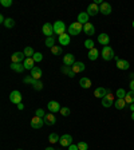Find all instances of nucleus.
Returning a JSON list of instances; mask_svg holds the SVG:
<instances>
[{
    "label": "nucleus",
    "instance_id": "f257e3e1",
    "mask_svg": "<svg viewBox=\"0 0 134 150\" xmlns=\"http://www.w3.org/2000/svg\"><path fill=\"white\" fill-rule=\"evenodd\" d=\"M82 30H83V24H81L79 22H74V23H71V24L69 25L67 32H69V35L77 36V35H79L82 32Z\"/></svg>",
    "mask_w": 134,
    "mask_h": 150
},
{
    "label": "nucleus",
    "instance_id": "f03ea898",
    "mask_svg": "<svg viewBox=\"0 0 134 150\" xmlns=\"http://www.w3.org/2000/svg\"><path fill=\"white\" fill-rule=\"evenodd\" d=\"M101 55H102V58L105 60H111V59H114V58H116L114 50H113L110 46L103 47V50H102V52H101Z\"/></svg>",
    "mask_w": 134,
    "mask_h": 150
},
{
    "label": "nucleus",
    "instance_id": "7ed1b4c3",
    "mask_svg": "<svg viewBox=\"0 0 134 150\" xmlns=\"http://www.w3.org/2000/svg\"><path fill=\"white\" fill-rule=\"evenodd\" d=\"M54 34L59 35V36L63 34H66V25L62 20H58V22L54 23Z\"/></svg>",
    "mask_w": 134,
    "mask_h": 150
},
{
    "label": "nucleus",
    "instance_id": "20e7f679",
    "mask_svg": "<svg viewBox=\"0 0 134 150\" xmlns=\"http://www.w3.org/2000/svg\"><path fill=\"white\" fill-rule=\"evenodd\" d=\"M9 100H11L12 103H15L16 106H18L19 103H22V94L19 93L18 90L12 91V93L9 94Z\"/></svg>",
    "mask_w": 134,
    "mask_h": 150
},
{
    "label": "nucleus",
    "instance_id": "39448f33",
    "mask_svg": "<svg viewBox=\"0 0 134 150\" xmlns=\"http://www.w3.org/2000/svg\"><path fill=\"white\" fill-rule=\"evenodd\" d=\"M24 60H26V55H24V52H20V51L13 52L12 56H11V62L12 63H22Z\"/></svg>",
    "mask_w": 134,
    "mask_h": 150
},
{
    "label": "nucleus",
    "instance_id": "423d86ee",
    "mask_svg": "<svg viewBox=\"0 0 134 150\" xmlns=\"http://www.w3.org/2000/svg\"><path fill=\"white\" fill-rule=\"evenodd\" d=\"M59 144H60V146H62V147H69L70 145L72 144V137L70 134L62 135V137H60V139H59Z\"/></svg>",
    "mask_w": 134,
    "mask_h": 150
},
{
    "label": "nucleus",
    "instance_id": "0eeeda50",
    "mask_svg": "<svg viewBox=\"0 0 134 150\" xmlns=\"http://www.w3.org/2000/svg\"><path fill=\"white\" fill-rule=\"evenodd\" d=\"M47 109L50 110V112L54 114V112H59L62 107H60V105L56 100H50V102L47 103Z\"/></svg>",
    "mask_w": 134,
    "mask_h": 150
},
{
    "label": "nucleus",
    "instance_id": "6e6552de",
    "mask_svg": "<svg viewBox=\"0 0 134 150\" xmlns=\"http://www.w3.org/2000/svg\"><path fill=\"white\" fill-rule=\"evenodd\" d=\"M42 31H43V34L46 35L47 38H51L54 34V24H51V23H44Z\"/></svg>",
    "mask_w": 134,
    "mask_h": 150
},
{
    "label": "nucleus",
    "instance_id": "1a4fd4ad",
    "mask_svg": "<svg viewBox=\"0 0 134 150\" xmlns=\"http://www.w3.org/2000/svg\"><path fill=\"white\" fill-rule=\"evenodd\" d=\"M44 125V119L39 118V117L35 115L34 118L31 119V127L32 129H42V126Z\"/></svg>",
    "mask_w": 134,
    "mask_h": 150
},
{
    "label": "nucleus",
    "instance_id": "9d476101",
    "mask_svg": "<svg viewBox=\"0 0 134 150\" xmlns=\"http://www.w3.org/2000/svg\"><path fill=\"white\" fill-rule=\"evenodd\" d=\"M114 103V95L111 93L107 94L105 98H102V106L103 107H111Z\"/></svg>",
    "mask_w": 134,
    "mask_h": 150
},
{
    "label": "nucleus",
    "instance_id": "9b49d317",
    "mask_svg": "<svg viewBox=\"0 0 134 150\" xmlns=\"http://www.w3.org/2000/svg\"><path fill=\"white\" fill-rule=\"evenodd\" d=\"M107 94H110V90H107V88H105V87H98L97 90L94 91V97L102 99V98L106 97Z\"/></svg>",
    "mask_w": 134,
    "mask_h": 150
},
{
    "label": "nucleus",
    "instance_id": "f8f14e48",
    "mask_svg": "<svg viewBox=\"0 0 134 150\" xmlns=\"http://www.w3.org/2000/svg\"><path fill=\"white\" fill-rule=\"evenodd\" d=\"M86 12H87L89 16H95L97 13H99V7H98V4L93 3V4H90V6L87 7Z\"/></svg>",
    "mask_w": 134,
    "mask_h": 150
},
{
    "label": "nucleus",
    "instance_id": "ddd939ff",
    "mask_svg": "<svg viewBox=\"0 0 134 150\" xmlns=\"http://www.w3.org/2000/svg\"><path fill=\"white\" fill-rule=\"evenodd\" d=\"M84 69H86V66H84V63H82V62H75L74 64H72V67H71V70H72V72H74V74L83 72Z\"/></svg>",
    "mask_w": 134,
    "mask_h": 150
},
{
    "label": "nucleus",
    "instance_id": "4468645a",
    "mask_svg": "<svg viewBox=\"0 0 134 150\" xmlns=\"http://www.w3.org/2000/svg\"><path fill=\"white\" fill-rule=\"evenodd\" d=\"M75 63V58L72 54H66L63 56V64L65 66H69V67H72V64Z\"/></svg>",
    "mask_w": 134,
    "mask_h": 150
},
{
    "label": "nucleus",
    "instance_id": "2eb2a0df",
    "mask_svg": "<svg viewBox=\"0 0 134 150\" xmlns=\"http://www.w3.org/2000/svg\"><path fill=\"white\" fill-rule=\"evenodd\" d=\"M98 43L102 44L103 47H106L107 44L110 43V36L107 34H105V32H103V34H99L98 35Z\"/></svg>",
    "mask_w": 134,
    "mask_h": 150
},
{
    "label": "nucleus",
    "instance_id": "dca6fc26",
    "mask_svg": "<svg viewBox=\"0 0 134 150\" xmlns=\"http://www.w3.org/2000/svg\"><path fill=\"white\" fill-rule=\"evenodd\" d=\"M83 31L86 35H89V36H91V35H94V32H95V27H94V24H91L90 22L86 23V24L83 25Z\"/></svg>",
    "mask_w": 134,
    "mask_h": 150
},
{
    "label": "nucleus",
    "instance_id": "f3484780",
    "mask_svg": "<svg viewBox=\"0 0 134 150\" xmlns=\"http://www.w3.org/2000/svg\"><path fill=\"white\" fill-rule=\"evenodd\" d=\"M99 12L103 15H110L111 13V6L109 3H102L99 7Z\"/></svg>",
    "mask_w": 134,
    "mask_h": 150
},
{
    "label": "nucleus",
    "instance_id": "a211bd4d",
    "mask_svg": "<svg viewBox=\"0 0 134 150\" xmlns=\"http://www.w3.org/2000/svg\"><path fill=\"white\" fill-rule=\"evenodd\" d=\"M55 122H56V118H55V115H54L52 112L46 114V117H44V123H46V125H48V126L55 125Z\"/></svg>",
    "mask_w": 134,
    "mask_h": 150
},
{
    "label": "nucleus",
    "instance_id": "6ab92c4d",
    "mask_svg": "<svg viewBox=\"0 0 134 150\" xmlns=\"http://www.w3.org/2000/svg\"><path fill=\"white\" fill-rule=\"evenodd\" d=\"M42 74H43V72H42V70L39 69V67H36V66H35L34 69L31 70V76L34 79H36V81H40Z\"/></svg>",
    "mask_w": 134,
    "mask_h": 150
},
{
    "label": "nucleus",
    "instance_id": "aec40b11",
    "mask_svg": "<svg viewBox=\"0 0 134 150\" xmlns=\"http://www.w3.org/2000/svg\"><path fill=\"white\" fill-rule=\"evenodd\" d=\"M23 66H24L26 70H32L35 67V60L34 58H26V60L23 62Z\"/></svg>",
    "mask_w": 134,
    "mask_h": 150
},
{
    "label": "nucleus",
    "instance_id": "412c9836",
    "mask_svg": "<svg viewBox=\"0 0 134 150\" xmlns=\"http://www.w3.org/2000/svg\"><path fill=\"white\" fill-rule=\"evenodd\" d=\"M9 67H11V70H13V71H16V72H23L24 71V66H23V63H11L9 64Z\"/></svg>",
    "mask_w": 134,
    "mask_h": 150
},
{
    "label": "nucleus",
    "instance_id": "4be33fe9",
    "mask_svg": "<svg viewBox=\"0 0 134 150\" xmlns=\"http://www.w3.org/2000/svg\"><path fill=\"white\" fill-rule=\"evenodd\" d=\"M87 56H89V59H90V60H97V59H98V56H99V51H98L97 48L94 47V48L89 50Z\"/></svg>",
    "mask_w": 134,
    "mask_h": 150
},
{
    "label": "nucleus",
    "instance_id": "5701e85b",
    "mask_svg": "<svg viewBox=\"0 0 134 150\" xmlns=\"http://www.w3.org/2000/svg\"><path fill=\"white\" fill-rule=\"evenodd\" d=\"M59 43H60V46H67V44H70V35L69 34H63V35H60L59 36Z\"/></svg>",
    "mask_w": 134,
    "mask_h": 150
},
{
    "label": "nucleus",
    "instance_id": "b1692460",
    "mask_svg": "<svg viewBox=\"0 0 134 150\" xmlns=\"http://www.w3.org/2000/svg\"><path fill=\"white\" fill-rule=\"evenodd\" d=\"M78 22L81 23V24H86V23H89V15L87 12H81L78 15Z\"/></svg>",
    "mask_w": 134,
    "mask_h": 150
},
{
    "label": "nucleus",
    "instance_id": "393cba45",
    "mask_svg": "<svg viewBox=\"0 0 134 150\" xmlns=\"http://www.w3.org/2000/svg\"><path fill=\"white\" fill-rule=\"evenodd\" d=\"M117 67H118L119 70H128L129 67H130V64H129V62H128V60L119 59L118 62H117Z\"/></svg>",
    "mask_w": 134,
    "mask_h": 150
},
{
    "label": "nucleus",
    "instance_id": "a878e982",
    "mask_svg": "<svg viewBox=\"0 0 134 150\" xmlns=\"http://www.w3.org/2000/svg\"><path fill=\"white\" fill-rule=\"evenodd\" d=\"M79 84H81V87L83 88H90L91 87V81L89 78H81V81H79Z\"/></svg>",
    "mask_w": 134,
    "mask_h": 150
},
{
    "label": "nucleus",
    "instance_id": "bb28decb",
    "mask_svg": "<svg viewBox=\"0 0 134 150\" xmlns=\"http://www.w3.org/2000/svg\"><path fill=\"white\" fill-rule=\"evenodd\" d=\"M60 71H62L63 74H66L67 76H70V78H74V76H75V74L72 72L71 67H69V66H63L62 69H60Z\"/></svg>",
    "mask_w": 134,
    "mask_h": 150
},
{
    "label": "nucleus",
    "instance_id": "cd10ccee",
    "mask_svg": "<svg viewBox=\"0 0 134 150\" xmlns=\"http://www.w3.org/2000/svg\"><path fill=\"white\" fill-rule=\"evenodd\" d=\"M114 103H116V107L118 110H122L123 107H126V105H128L125 99H118V98H117V100H114Z\"/></svg>",
    "mask_w": 134,
    "mask_h": 150
},
{
    "label": "nucleus",
    "instance_id": "c85d7f7f",
    "mask_svg": "<svg viewBox=\"0 0 134 150\" xmlns=\"http://www.w3.org/2000/svg\"><path fill=\"white\" fill-rule=\"evenodd\" d=\"M125 100L128 105H131V103H134V91H129L128 94H126V97H125Z\"/></svg>",
    "mask_w": 134,
    "mask_h": 150
},
{
    "label": "nucleus",
    "instance_id": "c756f323",
    "mask_svg": "<svg viewBox=\"0 0 134 150\" xmlns=\"http://www.w3.org/2000/svg\"><path fill=\"white\" fill-rule=\"evenodd\" d=\"M23 52H24V55H26V58H32V56H34V54H35V51H34V48H32V47H26L24 48V51H23Z\"/></svg>",
    "mask_w": 134,
    "mask_h": 150
},
{
    "label": "nucleus",
    "instance_id": "7c9ffc66",
    "mask_svg": "<svg viewBox=\"0 0 134 150\" xmlns=\"http://www.w3.org/2000/svg\"><path fill=\"white\" fill-rule=\"evenodd\" d=\"M60 137L56 133H51L50 137H48V141H50V144H56V142H59Z\"/></svg>",
    "mask_w": 134,
    "mask_h": 150
},
{
    "label": "nucleus",
    "instance_id": "2f4dec72",
    "mask_svg": "<svg viewBox=\"0 0 134 150\" xmlns=\"http://www.w3.org/2000/svg\"><path fill=\"white\" fill-rule=\"evenodd\" d=\"M51 54H54L55 56L60 55V54H62V46H58V44H55V46L51 48Z\"/></svg>",
    "mask_w": 134,
    "mask_h": 150
},
{
    "label": "nucleus",
    "instance_id": "473e14b6",
    "mask_svg": "<svg viewBox=\"0 0 134 150\" xmlns=\"http://www.w3.org/2000/svg\"><path fill=\"white\" fill-rule=\"evenodd\" d=\"M126 94H128V93H126L123 88H118V90H117V93H116V97H118V99H125Z\"/></svg>",
    "mask_w": 134,
    "mask_h": 150
},
{
    "label": "nucleus",
    "instance_id": "72a5a7b5",
    "mask_svg": "<svg viewBox=\"0 0 134 150\" xmlns=\"http://www.w3.org/2000/svg\"><path fill=\"white\" fill-rule=\"evenodd\" d=\"M4 25H6L7 28L15 27V20H13L12 18H7V19H6V23H4Z\"/></svg>",
    "mask_w": 134,
    "mask_h": 150
},
{
    "label": "nucleus",
    "instance_id": "f704fd0d",
    "mask_svg": "<svg viewBox=\"0 0 134 150\" xmlns=\"http://www.w3.org/2000/svg\"><path fill=\"white\" fill-rule=\"evenodd\" d=\"M46 46L50 47V48H52V47L55 46V39H54V36L47 38V39H46Z\"/></svg>",
    "mask_w": 134,
    "mask_h": 150
},
{
    "label": "nucleus",
    "instance_id": "c9c22d12",
    "mask_svg": "<svg viewBox=\"0 0 134 150\" xmlns=\"http://www.w3.org/2000/svg\"><path fill=\"white\" fill-rule=\"evenodd\" d=\"M32 58H34L35 63H39V62H42V60H43V55H42L40 52H35Z\"/></svg>",
    "mask_w": 134,
    "mask_h": 150
},
{
    "label": "nucleus",
    "instance_id": "e433bc0d",
    "mask_svg": "<svg viewBox=\"0 0 134 150\" xmlns=\"http://www.w3.org/2000/svg\"><path fill=\"white\" fill-rule=\"evenodd\" d=\"M59 112H60V114H62L63 117H69V115H70V112H71V111H70V109H69V107H62Z\"/></svg>",
    "mask_w": 134,
    "mask_h": 150
},
{
    "label": "nucleus",
    "instance_id": "4c0bfd02",
    "mask_svg": "<svg viewBox=\"0 0 134 150\" xmlns=\"http://www.w3.org/2000/svg\"><path fill=\"white\" fill-rule=\"evenodd\" d=\"M32 86H34V88H35V90H38V91L43 88V83H42L40 81H35V83L32 84Z\"/></svg>",
    "mask_w": 134,
    "mask_h": 150
},
{
    "label": "nucleus",
    "instance_id": "58836bf2",
    "mask_svg": "<svg viewBox=\"0 0 134 150\" xmlns=\"http://www.w3.org/2000/svg\"><path fill=\"white\" fill-rule=\"evenodd\" d=\"M78 149L79 150H87L89 149V145L86 144V142H83V141H82V142H78Z\"/></svg>",
    "mask_w": 134,
    "mask_h": 150
},
{
    "label": "nucleus",
    "instance_id": "ea45409f",
    "mask_svg": "<svg viewBox=\"0 0 134 150\" xmlns=\"http://www.w3.org/2000/svg\"><path fill=\"white\" fill-rule=\"evenodd\" d=\"M84 47H86V48H89V50L94 48V42L91 40V39H87V40L84 42Z\"/></svg>",
    "mask_w": 134,
    "mask_h": 150
},
{
    "label": "nucleus",
    "instance_id": "a19ab883",
    "mask_svg": "<svg viewBox=\"0 0 134 150\" xmlns=\"http://www.w3.org/2000/svg\"><path fill=\"white\" fill-rule=\"evenodd\" d=\"M35 115L39 117V118H44V117H46V114H44V110L43 109H38L36 111H35Z\"/></svg>",
    "mask_w": 134,
    "mask_h": 150
},
{
    "label": "nucleus",
    "instance_id": "79ce46f5",
    "mask_svg": "<svg viewBox=\"0 0 134 150\" xmlns=\"http://www.w3.org/2000/svg\"><path fill=\"white\" fill-rule=\"evenodd\" d=\"M35 81H36V79H34L32 76H26V78L23 79V82H24V83H30V84H34Z\"/></svg>",
    "mask_w": 134,
    "mask_h": 150
},
{
    "label": "nucleus",
    "instance_id": "37998d69",
    "mask_svg": "<svg viewBox=\"0 0 134 150\" xmlns=\"http://www.w3.org/2000/svg\"><path fill=\"white\" fill-rule=\"evenodd\" d=\"M0 4H1L3 7H11L12 6V0H1Z\"/></svg>",
    "mask_w": 134,
    "mask_h": 150
},
{
    "label": "nucleus",
    "instance_id": "c03bdc74",
    "mask_svg": "<svg viewBox=\"0 0 134 150\" xmlns=\"http://www.w3.org/2000/svg\"><path fill=\"white\" fill-rule=\"evenodd\" d=\"M69 150H79L78 149V145H77V144H71L69 146Z\"/></svg>",
    "mask_w": 134,
    "mask_h": 150
},
{
    "label": "nucleus",
    "instance_id": "a18cd8bd",
    "mask_svg": "<svg viewBox=\"0 0 134 150\" xmlns=\"http://www.w3.org/2000/svg\"><path fill=\"white\" fill-rule=\"evenodd\" d=\"M129 86H130L131 91H134V79H133V81H130V84H129Z\"/></svg>",
    "mask_w": 134,
    "mask_h": 150
},
{
    "label": "nucleus",
    "instance_id": "49530a36",
    "mask_svg": "<svg viewBox=\"0 0 134 150\" xmlns=\"http://www.w3.org/2000/svg\"><path fill=\"white\" fill-rule=\"evenodd\" d=\"M18 109L19 110H24V105H23V103H19V105H18Z\"/></svg>",
    "mask_w": 134,
    "mask_h": 150
},
{
    "label": "nucleus",
    "instance_id": "de8ad7c7",
    "mask_svg": "<svg viewBox=\"0 0 134 150\" xmlns=\"http://www.w3.org/2000/svg\"><path fill=\"white\" fill-rule=\"evenodd\" d=\"M0 23H3V24L6 23V19H4V16H3V15H0Z\"/></svg>",
    "mask_w": 134,
    "mask_h": 150
},
{
    "label": "nucleus",
    "instance_id": "09e8293b",
    "mask_svg": "<svg viewBox=\"0 0 134 150\" xmlns=\"http://www.w3.org/2000/svg\"><path fill=\"white\" fill-rule=\"evenodd\" d=\"M129 109H130V110H131V112H133V111H134V103H131V105H130V107H129Z\"/></svg>",
    "mask_w": 134,
    "mask_h": 150
},
{
    "label": "nucleus",
    "instance_id": "8fccbe9b",
    "mask_svg": "<svg viewBox=\"0 0 134 150\" xmlns=\"http://www.w3.org/2000/svg\"><path fill=\"white\" fill-rule=\"evenodd\" d=\"M129 76H130V79H131V81H133V79H134V72H131V74L129 75Z\"/></svg>",
    "mask_w": 134,
    "mask_h": 150
},
{
    "label": "nucleus",
    "instance_id": "3c124183",
    "mask_svg": "<svg viewBox=\"0 0 134 150\" xmlns=\"http://www.w3.org/2000/svg\"><path fill=\"white\" fill-rule=\"evenodd\" d=\"M44 150H56V149H54V147H51V146H50V147H46Z\"/></svg>",
    "mask_w": 134,
    "mask_h": 150
},
{
    "label": "nucleus",
    "instance_id": "603ef678",
    "mask_svg": "<svg viewBox=\"0 0 134 150\" xmlns=\"http://www.w3.org/2000/svg\"><path fill=\"white\" fill-rule=\"evenodd\" d=\"M131 119H133V121H134V111L131 112Z\"/></svg>",
    "mask_w": 134,
    "mask_h": 150
},
{
    "label": "nucleus",
    "instance_id": "864d4df0",
    "mask_svg": "<svg viewBox=\"0 0 134 150\" xmlns=\"http://www.w3.org/2000/svg\"><path fill=\"white\" fill-rule=\"evenodd\" d=\"M133 27H134V20H133Z\"/></svg>",
    "mask_w": 134,
    "mask_h": 150
},
{
    "label": "nucleus",
    "instance_id": "5fc2aeb1",
    "mask_svg": "<svg viewBox=\"0 0 134 150\" xmlns=\"http://www.w3.org/2000/svg\"><path fill=\"white\" fill-rule=\"evenodd\" d=\"M18 150H22V149H18Z\"/></svg>",
    "mask_w": 134,
    "mask_h": 150
}]
</instances>
